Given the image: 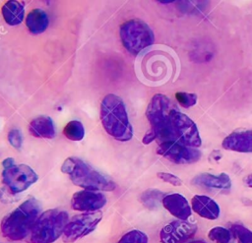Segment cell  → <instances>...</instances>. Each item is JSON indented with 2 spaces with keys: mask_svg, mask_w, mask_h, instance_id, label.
Segmentation results:
<instances>
[{
  "mask_svg": "<svg viewBox=\"0 0 252 243\" xmlns=\"http://www.w3.org/2000/svg\"><path fill=\"white\" fill-rule=\"evenodd\" d=\"M156 140L160 143L174 142L188 147L201 146L197 125L164 94H155L146 110Z\"/></svg>",
  "mask_w": 252,
  "mask_h": 243,
  "instance_id": "1",
  "label": "cell"
},
{
  "mask_svg": "<svg viewBox=\"0 0 252 243\" xmlns=\"http://www.w3.org/2000/svg\"><path fill=\"white\" fill-rule=\"evenodd\" d=\"M41 205L30 198L23 202L17 209L5 215L1 221V231L5 238L11 241L25 239L31 234L32 229L40 215Z\"/></svg>",
  "mask_w": 252,
  "mask_h": 243,
  "instance_id": "2",
  "label": "cell"
},
{
  "mask_svg": "<svg viewBox=\"0 0 252 243\" xmlns=\"http://www.w3.org/2000/svg\"><path fill=\"white\" fill-rule=\"evenodd\" d=\"M100 119L104 130L115 140L126 142L132 139L133 129L123 100L112 93L106 94L100 104Z\"/></svg>",
  "mask_w": 252,
  "mask_h": 243,
  "instance_id": "3",
  "label": "cell"
},
{
  "mask_svg": "<svg viewBox=\"0 0 252 243\" xmlns=\"http://www.w3.org/2000/svg\"><path fill=\"white\" fill-rule=\"evenodd\" d=\"M61 171L67 174L74 185L90 191H112L115 189V183L98 172L87 162L79 157L71 156L64 160Z\"/></svg>",
  "mask_w": 252,
  "mask_h": 243,
  "instance_id": "4",
  "label": "cell"
},
{
  "mask_svg": "<svg viewBox=\"0 0 252 243\" xmlns=\"http://www.w3.org/2000/svg\"><path fill=\"white\" fill-rule=\"evenodd\" d=\"M69 222L68 213L57 209L47 210L35 221L32 232V243H53L65 230Z\"/></svg>",
  "mask_w": 252,
  "mask_h": 243,
  "instance_id": "5",
  "label": "cell"
},
{
  "mask_svg": "<svg viewBox=\"0 0 252 243\" xmlns=\"http://www.w3.org/2000/svg\"><path fill=\"white\" fill-rule=\"evenodd\" d=\"M120 38L127 51L133 55H138L155 41L151 28L138 19L129 20L120 26Z\"/></svg>",
  "mask_w": 252,
  "mask_h": 243,
  "instance_id": "6",
  "label": "cell"
},
{
  "mask_svg": "<svg viewBox=\"0 0 252 243\" xmlns=\"http://www.w3.org/2000/svg\"><path fill=\"white\" fill-rule=\"evenodd\" d=\"M102 218L100 211L93 213H84L72 217L67 223L62 235L63 242L73 243L78 239L93 232Z\"/></svg>",
  "mask_w": 252,
  "mask_h": 243,
  "instance_id": "7",
  "label": "cell"
},
{
  "mask_svg": "<svg viewBox=\"0 0 252 243\" xmlns=\"http://www.w3.org/2000/svg\"><path fill=\"white\" fill-rule=\"evenodd\" d=\"M3 183L14 195L22 193L38 179L35 171L27 164H13L5 167L2 172Z\"/></svg>",
  "mask_w": 252,
  "mask_h": 243,
  "instance_id": "8",
  "label": "cell"
},
{
  "mask_svg": "<svg viewBox=\"0 0 252 243\" xmlns=\"http://www.w3.org/2000/svg\"><path fill=\"white\" fill-rule=\"evenodd\" d=\"M157 152L177 164H189L196 162L202 155L201 152L196 148L174 142L158 144Z\"/></svg>",
  "mask_w": 252,
  "mask_h": 243,
  "instance_id": "9",
  "label": "cell"
},
{
  "mask_svg": "<svg viewBox=\"0 0 252 243\" xmlns=\"http://www.w3.org/2000/svg\"><path fill=\"white\" fill-rule=\"evenodd\" d=\"M197 226L186 220H174L160 230L161 243H185L195 235Z\"/></svg>",
  "mask_w": 252,
  "mask_h": 243,
  "instance_id": "10",
  "label": "cell"
},
{
  "mask_svg": "<svg viewBox=\"0 0 252 243\" xmlns=\"http://www.w3.org/2000/svg\"><path fill=\"white\" fill-rule=\"evenodd\" d=\"M106 204L105 196L97 191L83 190L76 192L71 199V207L80 212L93 213L99 211Z\"/></svg>",
  "mask_w": 252,
  "mask_h": 243,
  "instance_id": "11",
  "label": "cell"
},
{
  "mask_svg": "<svg viewBox=\"0 0 252 243\" xmlns=\"http://www.w3.org/2000/svg\"><path fill=\"white\" fill-rule=\"evenodd\" d=\"M161 204L165 210H167L179 220H187V218L191 215L192 209L186 198L181 194H167L163 197Z\"/></svg>",
  "mask_w": 252,
  "mask_h": 243,
  "instance_id": "12",
  "label": "cell"
},
{
  "mask_svg": "<svg viewBox=\"0 0 252 243\" xmlns=\"http://www.w3.org/2000/svg\"><path fill=\"white\" fill-rule=\"evenodd\" d=\"M222 148L238 152H252V130L236 131L226 136Z\"/></svg>",
  "mask_w": 252,
  "mask_h": 243,
  "instance_id": "13",
  "label": "cell"
},
{
  "mask_svg": "<svg viewBox=\"0 0 252 243\" xmlns=\"http://www.w3.org/2000/svg\"><path fill=\"white\" fill-rule=\"evenodd\" d=\"M191 209L201 217L210 220L217 219L220 213L216 201L205 195H195L191 200Z\"/></svg>",
  "mask_w": 252,
  "mask_h": 243,
  "instance_id": "14",
  "label": "cell"
},
{
  "mask_svg": "<svg viewBox=\"0 0 252 243\" xmlns=\"http://www.w3.org/2000/svg\"><path fill=\"white\" fill-rule=\"evenodd\" d=\"M192 184L205 188L229 190L231 187V180L230 177L224 172L219 175H214L211 173H201L196 175L192 179Z\"/></svg>",
  "mask_w": 252,
  "mask_h": 243,
  "instance_id": "15",
  "label": "cell"
},
{
  "mask_svg": "<svg viewBox=\"0 0 252 243\" xmlns=\"http://www.w3.org/2000/svg\"><path fill=\"white\" fill-rule=\"evenodd\" d=\"M30 133L36 138L51 139L55 136L53 121L48 116H38L32 120L29 125Z\"/></svg>",
  "mask_w": 252,
  "mask_h": 243,
  "instance_id": "16",
  "label": "cell"
},
{
  "mask_svg": "<svg viewBox=\"0 0 252 243\" xmlns=\"http://www.w3.org/2000/svg\"><path fill=\"white\" fill-rule=\"evenodd\" d=\"M49 24L47 14L41 9H33L32 10L27 18H26V25L28 30L32 34H39L43 32Z\"/></svg>",
  "mask_w": 252,
  "mask_h": 243,
  "instance_id": "17",
  "label": "cell"
},
{
  "mask_svg": "<svg viewBox=\"0 0 252 243\" xmlns=\"http://www.w3.org/2000/svg\"><path fill=\"white\" fill-rule=\"evenodd\" d=\"M2 15L5 22L10 26L20 25L25 16L24 3L20 1H8L2 7Z\"/></svg>",
  "mask_w": 252,
  "mask_h": 243,
  "instance_id": "18",
  "label": "cell"
},
{
  "mask_svg": "<svg viewBox=\"0 0 252 243\" xmlns=\"http://www.w3.org/2000/svg\"><path fill=\"white\" fill-rule=\"evenodd\" d=\"M164 196L165 195L159 190L149 189V190H146L141 195L140 200L146 208L150 210H154V209H157L160 203H162V199Z\"/></svg>",
  "mask_w": 252,
  "mask_h": 243,
  "instance_id": "19",
  "label": "cell"
},
{
  "mask_svg": "<svg viewBox=\"0 0 252 243\" xmlns=\"http://www.w3.org/2000/svg\"><path fill=\"white\" fill-rule=\"evenodd\" d=\"M63 134L71 141H81L85 136L84 125L78 120H72L64 127Z\"/></svg>",
  "mask_w": 252,
  "mask_h": 243,
  "instance_id": "20",
  "label": "cell"
},
{
  "mask_svg": "<svg viewBox=\"0 0 252 243\" xmlns=\"http://www.w3.org/2000/svg\"><path fill=\"white\" fill-rule=\"evenodd\" d=\"M208 237L217 243H233V236L231 231L220 226L213 227L209 231Z\"/></svg>",
  "mask_w": 252,
  "mask_h": 243,
  "instance_id": "21",
  "label": "cell"
},
{
  "mask_svg": "<svg viewBox=\"0 0 252 243\" xmlns=\"http://www.w3.org/2000/svg\"><path fill=\"white\" fill-rule=\"evenodd\" d=\"M230 231L237 243H252V231L244 225L232 224Z\"/></svg>",
  "mask_w": 252,
  "mask_h": 243,
  "instance_id": "22",
  "label": "cell"
},
{
  "mask_svg": "<svg viewBox=\"0 0 252 243\" xmlns=\"http://www.w3.org/2000/svg\"><path fill=\"white\" fill-rule=\"evenodd\" d=\"M117 243H149V238L144 232L134 229L125 233Z\"/></svg>",
  "mask_w": 252,
  "mask_h": 243,
  "instance_id": "23",
  "label": "cell"
},
{
  "mask_svg": "<svg viewBox=\"0 0 252 243\" xmlns=\"http://www.w3.org/2000/svg\"><path fill=\"white\" fill-rule=\"evenodd\" d=\"M175 98L182 107L189 108L196 104L198 97H197V94H195V93L178 91L175 93Z\"/></svg>",
  "mask_w": 252,
  "mask_h": 243,
  "instance_id": "24",
  "label": "cell"
},
{
  "mask_svg": "<svg viewBox=\"0 0 252 243\" xmlns=\"http://www.w3.org/2000/svg\"><path fill=\"white\" fill-rule=\"evenodd\" d=\"M157 176L161 179L162 181L169 183L173 186H180L182 184V180L177 177L176 175H173L171 173H167V172H158Z\"/></svg>",
  "mask_w": 252,
  "mask_h": 243,
  "instance_id": "25",
  "label": "cell"
},
{
  "mask_svg": "<svg viewBox=\"0 0 252 243\" xmlns=\"http://www.w3.org/2000/svg\"><path fill=\"white\" fill-rule=\"evenodd\" d=\"M8 140L9 143L16 149H19L22 145L23 138H22V133L18 129H12L9 134H8Z\"/></svg>",
  "mask_w": 252,
  "mask_h": 243,
  "instance_id": "26",
  "label": "cell"
},
{
  "mask_svg": "<svg viewBox=\"0 0 252 243\" xmlns=\"http://www.w3.org/2000/svg\"><path fill=\"white\" fill-rule=\"evenodd\" d=\"M154 140H156V134H155V132H154L152 129H150V130L145 134V136L143 137L142 142H143V144L148 145V144L152 143Z\"/></svg>",
  "mask_w": 252,
  "mask_h": 243,
  "instance_id": "27",
  "label": "cell"
},
{
  "mask_svg": "<svg viewBox=\"0 0 252 243\" xmlns=\"http://www.w3.org/2000/svg\"><path fill=\"white\" fill-rule=\"evenodd\" d=\"M14 163H15V161H14V159H13V158H11V157H8V158L4 159V161L2 162V164H3L4 168H5V167H9V166L13 165Z\"/></svg>",
  "mask_w": 252,
  "mask_h": 243,
  "instance_id": "28",
  "label": "cell"
},
{
  "mask_svg": "<svg viewBox=\"0 0 252 243\" xmlns=\"http://www.w3.org/2000/svg\"><path fill=\"white\" fill-rule=\"evenodd\" d=\"M243 181H244V184H245L247 187L252 188V174L247 175V176L244 178Z\"/></svg>",
  "mask_w": 252,
  "mask_h": 243,
  "instance_id": "29",
  "label": "cell"
},
{
  "mask_svg": "<svg viewBox=\"0 0 252 243\" xmlns=\"http://www.w3.org/2000/svg\"><path fill=\"white\" fill-rule=\"evenodd\" d=\"M189 243H207V242H205L203 240H193V241H190Z\"/></svg>",
  "mask_w": 252,
  "mask_h": 243,
  "instance_id": "30",
  "label": "cell"
}]
</instances>
